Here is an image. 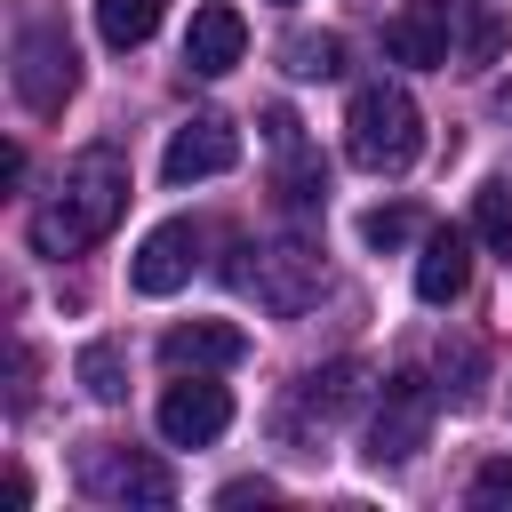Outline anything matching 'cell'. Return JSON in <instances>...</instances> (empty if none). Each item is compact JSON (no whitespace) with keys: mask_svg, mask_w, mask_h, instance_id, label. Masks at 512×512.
Segmentation results:
<instances>
[{"mask_svg":"<svg viewBox=\"0 0 512 512\" xmlns=\"http://www.w3.org/2000/svg\"><path fill=\"white\" fill-rule=\"evenodd\" d=\"M120 208H128V160H120L112 144H88V152L64 168L56 200L32 216V240H40L48 256H80V248H96V240L120 224Z\"/></svg>","mask_w":512,"mask_h":512,"instance_id":"6da1fadb","label":"cell"},{"mask_svg":"<svg viewBox=\"0 0 512 512\" xmlns=\"http://www.w3.org/2000/svg\"><path fill=\"white\" fill-rule=\"evenodd\" d=\"M344 152H352V168H368V176H408L416 152H424V112H416V96H408L400 80L360 88V96L344 104Z\"/></svg>","mask_w":512,"mask_h":512,"instance_id":"7a4b0ae2","label":"cell"},{"mask_svg":"<svg viewBox=\"0 0 512 512\" xmlns=\"http://www.w3.org/2000/svg\"><path fill=\"white\" fill-rule=\"evenodd\" d=\"M248 264H232V280L272 312V320H296L312 296H320V248L304 240V232H280V240H256V248H240Z\"/></svg>","mask_w":512,"mask_h":512,"instance_id":"3957f363","label":"cell"},{"mask_svg":"<svg viewBox=\"0 0 512 512\" xmlns=\"http://www.w3.org/2000/svg\"><path fill=\"white\" fill-rule=\"evenodd\" d=\"M72 88H80V56H72L64 24L56 16H24L16 24V96L48 120V112H64Z\"/></svg>","mask_w":512,"mask_h":512,"instance_id":"277c9868","label":"cell"},{"mask_svg":"<svg viewBox=\"0 0 512 512\" xmlns=\"http://www.w3.org/2000/svg\"><path fill=\"white\" fill-rule=\"evenodd\" d=\"M432 408H440V392L424 376H392L376 416H368V464H408L424 448V432H432Z\"/></svg>","mask_w":512,"mask_h":512,"instance_id":"5b68a950","label":"cell"},{"mask_svg":"<svg viewBox=\"0 0 512 512\" xmlns=\"http://www.w3.org/2000/svg\"><path fill=\"white\" fill-rule=\"evenodd\" d=\"M152 424H160V440H168V448H208V440L232 424V392H224V384H208V376H176V384L160 392Z\"/></svg>","mask_w":512,"mask_h":512,"instance_id":"8992f818","label":"cell"},{"mask_svg":"<svg viewBox=\"0 0 512 512\" xmlns=\"http://www.w3.org/2000/svg\"><path fill=\"white\" fill-rule=\"evenodd\" d=\"M80 488L104 496V504H176L168 464L128 456V448H88V456H80Z\"/></svg>","mask_w":512,"mask_h":512,"instance_id":"52a82bcc","label":"cell"},{"mask_svg":"<svg viewBox=\"0 0 512 512\" xmlns=\"http://www.w3.org/2000/svg\"><path fill=\"white\" fill-rule=\"evenodd\" d=\"M232 160H240V128H232L224 112H192V120L168 136L160 176H168V184H200V176H224Z\"/></svg>","mask_w":512,"mask_h":512,"instance_id":"ba28073f","label":"cell"},{"mask_svg":"<svg viewBox=\"0 0 512 512\" xmlns=\"http://www.w3.org/2000/svg\"><path fill=\"white\" fill-rule=\"evenodd\" d=\"M192 264H200V224L168 216V224H152L144 248L128 256V288H136V296H176V288L192 280Z\"/></svg>","mask_w":512,"mask_h":512,"instance_id":"9c48e42d","label":"cell"},{"mask_svg":"<svg viewBox=\"0 0 512 512\" xmlns=\"http://www.w3.org/2000/svg\"><path fill=\"white\" fill-rule=\"evenodd\" d=\"M448 48H456V16H448V0H408V8L384 24V56H392V64L432 72V64H448Z\"/></svg>","mask_w":512,"mask_h":512,"instance_id":"30bf717a","label":"cell"},{"mask_svg":"<svg viewBox=\"0 0 512 512\" xmlns=\"http://www.w3.org/2000/svg\"><path fill=\"white\" fill-rule=\"evenodd\" d=\"M248 360V336L224 328V320H184L160 336V368L168 376H208V368H240Z\"/></svg>","mask_w":512,"mask_h":512,"instance_id":"8fae6325","label":"cell"},{"mask_svg":"<svg viewBox=\"0 0 512 512\" xmlns=\"http://www.w3.org/2000/svg\"><path fill=\"white\" fill-rule=\"evenodd\" d=\"M240 56H248V24H240V8H224V0L192 8V32H184V64H192L200 80H224Z\"/></svg>","mask_w":512,"mask_h":512,"instance_id":"7c38bea8","label":"cell"},{"mask_svg":"<svg viewBox=\"0 0 512 512\" xmlns=\"http://www.w3.org/2000/svg\"><path fill=\"white\" fill-rule=\"evenodd\" d=\"M464 280H472V232L432 224V232H424V256H416V296H424V304H456Z\"/></svg>","mask_w":512,"mask_h":512,"instance_id":"4fadbf2b","label":"cell"},{"mask_svg":"<svg viewBox=\"0 0 512 512\" xmlns=\"http://www.w3.org/2000/svg\"><path fill=\"white\" fill-rule=\"evenodd\" d=\"M296 408H304L312 424L352 416V408H360V360H328V368H312V376L296 384Z\"/></svg>","mask_w":512,"mask_h":512,"instance_id":"5bb4252c","label":"cell"},{"mask_svg":"<svg viewBox=\"0 0 512 512\" xmlns=\"http://www.w3.org/2000/svg\"><path fill=\"white\" fill-rule=\"evenodd\" d=\"M160 8H168V0H96L104 48H144V40L160 32Z\"/></svg>","mask_w":512,"mask_h":512,"instance_id":"9a60e30c","label":"cell"},{"mask_svg":"<svg viewBox=\"0 0 512 512\" xmlns=\"http://www.w3.org/2000/svg\"><path fill=\"white\" fill-rule=\"evenodd\" d=\"M280 64H288L296 80H336V72H344V40H336V32H288V40H280Z\"/></svg>","mask_w":512,"mask_h":512,"instance_id":"2e32d148","label":"cell"},{"mask_svg":"<svg viewBox=\"0 0 512 512\" xmlns=\"http://www.w3.org/2000/svg\"><path fill=\"white\" fill-rule=\"evenodd\" d=\"M72 376H80V392H88V400H104V408L128 392V360H120V344H112V336L80 344V368H72Z\"/></svg>","mask_w":512,"mask_h":512,"instance_id":"e0dca14e","label":"cell"},{"mask_svg":"<svg viewBox=\"0 0 512 512\" xmlns=\"http://www.w3.org/2000/svg\"><path fill=\"white\" fill-rule=\"evenodd\" d=\"M280 200H288V208H320V200H328V160L304 152V144H288V152H280Z\"/></svg>","mask_w":512,"mask_h":512,"instance_id":"ac0fdd59","label":"cell"},{"mask_svg":"<svg viewBox=\"0 0 512 512\" xmlns=\"http://www.w3.org/2000/svg\"><path fill=\"white\" fill-rule=\"evenodd\" d=\"M472 232L488 240V256L512 264V184H480L472 192Z\"/></svg>","mask_w":512,"mask_h":512,"instance_id":"d6986e66","label":"cell"},{"mask_svg":"<svg viewBox=\"0 0 512 512\" xmlns=\"http://www.w3.org/2000/svg\"><path fill=\"white\" fill-rule=\"evenodd\" d=\"M360 240H368V248H408V240H424V216H416L408 200L368 208V216H360Z\"/></svg>","mask_w":512,"mask_h":512,"instance_id":"ffe728a7","label":"cell"},{"mask_svg":"<svg viewBox=\"0 0 512 512\" xmlns=\"http://www.w3.org/2000/svg\"><path fill=\"white\" fill-rule=\"evenodd\" d=\"M472 504H480V512H512V456H488V464L472 472Z\"/></svg>","mask_w":512,"mask_h":512,"instance_id":"44dd1931","label":"cell"},{"mask_svg":"<svg viewBox=\"0 0 512 512\" xmlns=\"http://www.w3.org/2000/svg\"><path fill=\"white\" fill-rule=\"evenodd\" d=\"M496 48H504V24L496 16H472V64H496Z\"/></svg>","mask_w":512,"mask_h":512,"instance_id":"7402d4cb","label":"cell"},{"mask_svg":"<svg viewBox=\"0 0 512 512\" xmlns=\"http://www.w3.org/2000/svg\"><path fill=\"white\" fill-rule=\"evenodd\" d=\"M280 488L272 480H232V488H216V504H272Z\"/></svg>","mask_w":512,"mask_h":512,"instance_id":"603a6c76","label":"cell"},{"mask_svg":"<svg viewBox=\"0 0 512 512\" xmlns=\"http://www.w3.org/2000/svg\"><path fill=\"white\" fill-rule=\"evenodd\" d=\"M496 112H504V120H512V80H504V88H496Z\"/></svg>","mask_w":512,"mask_h":512,"instance_id":"cb8c5ba5","label":"cell"}]
</instances>
